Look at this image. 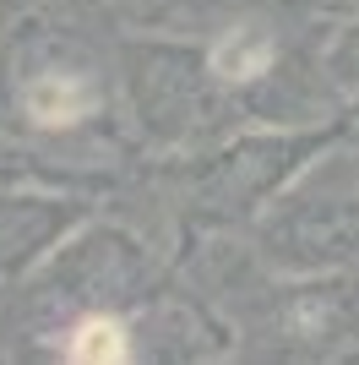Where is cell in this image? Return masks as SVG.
Wrapping results in <instances>:
<instances>
[{
  "label": "cell",
  "mask_w": 359,
  "mask_h": 365,
  "mask_svg": "<svg viewBox=\"0 0 359 365\" xmlns=\"http://www.w3.org/2000/svg\"><path fill=\"white\" fill-rule=\"evenodd\" d=\"M76 360H125L131 344H125V327H115L109 317H93L76 327V344H71Z\"/></svg>",
  "instance_id": "obj_2"
},
{
  "label": "cell",
  "mask_w": 359,
  "mask_h": 365,
  "mask_svg": "<svg viewBox=\"0 0 359 365\" xmlns=\"http://www.w3.org/2000/svg\"><path fill=\"white\" fill-rule=\"evenodd\" d=\"M88 104H93L88 88L71 82V76H44V82L28 93V109H33V120H38V125H71Z\"/></svg>",
  "instance_id": "obj_1"
}]
</instances>
